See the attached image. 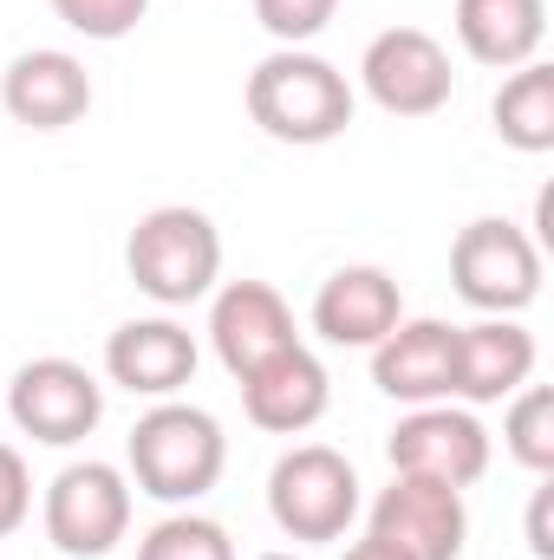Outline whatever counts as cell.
I'll return each instance as SVG.
<instances>
[{"label":"cell","instance_id":"1","mask_svg":"<svg viewBox=\"0 0 554 560\" xmlns=\"http://www.w3.org/2000/svg\"><path fill=\"white\" fill-rule=\"evenodd\" d=\"M125 463H131V489L138 495L170 502V509H189V502H203L222 482L229 436H222V423L209 418L203 405L157 398L131 423V436H125Z\"/></svg>","mask_w":554,"mask_h":560},{"label":"cell","instance_id":"2","mask_svg":"<svg viewBox=\"0 0 554 560\" xmlns=\"http://www.w3.org/2000/svg\"><path fill=\"white\" fill-rule=\"evenodd\" d=\"M353 105H359L353 98V79L333 59L307 52V46H275L249 72V118L275 143H293V150L346 138Z\"/></svg>","mask_w":554,"mask_h":560},{"label":"cell","instance_id":"3","mask_svg":"<svg viewBox=\"0 0 554 560\" xmlns=\"http://www.w3.org/2000/svg\"><path fill=\"white\" fill-rule=\"evenodd\" d=\"M125 268L143 300L189 306V300L216 293V280H222V229L189 202H163V209L138 215V229L125 242Z\"/></svg>","mask_w":554,"mask_h":560},{"label":"cell","instance_id":"4","mask_svg":"<svg viewBox=\"0 0 554 560\" xmlns=\"http://www.w3.org/2000/svg\"><path fill=\"white\" fill-rule=\"evenodd\" d=\"M450 280L476 313L516 319L542 293V242L509 215H476L450 242Z\"/></svg>","mask_w":554,"mask_h":560},{"label":"cell","instance_id":"5","mask_svg":"<svg viewBox=\"0 0 554 560\" xmlns=\"http://www.w3.org/2000/svg\"><path fill=\"white\" fill-rule=\"evenodd\" d=\"M268 515L287 541H339L359 522V469L333 443H293L268 469Z\"/></svg>","mask_w":554,"mask_h":560},{"label":"cell","instance_id":"6","mask_svg":"<svg viewBox=\"0 0 554 560\" xmlns=\"http://www.w3.org/2000/svg\"><path fill=\"white\" fill-rule=\"evenodd\" d=\"M46 541L66 560H105L131 535V476L118 463H66L46 482Z\"/></svg>","mask_w":554,"mask_h":560},{"label":"cell","instance_id":"7","mask_svg":"<svg viewBox=\"0 0 554 560\" xmlns=\"http://www.w3.org/2000/svg\"><path fill=\"white\" fill-rule=\"evenodd\" d=\"M7 418L20 436L33 443H53V450H72L85 443L99 418H105V385L79 365V359H26L7 385Z\"/></svg>","mask_w":554,"mask_h":560},{"label":"cell","instance_id":"8","mask_svg":"<svg viewBox=\"0 0 554 560\" xmlns=\"http://www.w3.org/2000/svg\"><path fill=\"white\" fill-rule=\"evenodd\" d=\"M359 85L385 118H437L457 92L450 52L437 33L424 26H385L366 52H359Z\"/></svg>","mask_w":554,"mask_h":560},{"label":"cell","instance_id":"9","mask_svg":"<svg viewBox=\"0 0 554 560\" xmlns=\"http://www.w3.org/2000/svg\"><path fill=\"white\" fill-rule=\"evenodd\" d=\"M392 476H424V482H450L470 489L489 476V430L476 423L470 405H412V418H399V430L385 436Z\"/></svg>","mask_w":554,"mask_h":560},{"label":"cell","instance_id":"10","mask_svg":"<svg viewBox=\"0 0 554 560\" xmlns=\"http://www.w3.org/2000/svg\"><path fill=\"white\" fill-rule=\"evenodd\" d=\"M366 535L392 541L412 560H457L463 541H470L463 489L424 482V476H392V489H379V502H372V528Z\"/></svg>","mask_w":554,"mask_h":560},{"label":"cell","instance_id":"11","mask_svg":"<svg viewBox=\"0 0 554 560\" xmlns=\"http://www.w3.org/2000/svg\"><path fill=\"white\" fill-rule=\"evenodd\" d=\"M209 346H216V359L229 365V378H249V372H262L268 359H280L287 346H300L293 306L280 300L268 280H229V287L209 300Z\"/></svg>","mask_w":554,"mask_h":560},{"label":"cell","instance_id":"12","mask_svg":"<svg viewBox=\"0 0 554 560\" xmlns=\"http://www.w3.org/2000/svg\"><path fill=\"white\" fill-rule=\"evenodd\" d=\"M0 105L26 131H66V125H79L92 112V72H85L79 52L33 46L0 72Z\"/></svg>","mask_w":554,"mask_h":560},{"label":"cell","instance_id":"13","mask_svg":"<svg viewBox=\"0 0 554 560\" xmlns=\"http://www.w3.org/2000/svg\"><path fill=\"white\" fill-rule=\"evenodd\" d=\"M196 332L176 326L170 313L157 319H125L112 339H105V378L125 385L131 398H176L189 378H196Z\"/></svg>","mask_w":554,"mask_h":560},{"label":"cell","instance_id":"14","mask_svg":"<svg viewBox=\"0 0 554 560\" xmlns=\"http://www.w3.org/2000/svg\"><path fill=\"white\" fill-rule=\"evenodd\" d=\"M399 319H405V293H399V280L385 275V268H372V261H353V268L326 275L320 293H313V332L326 346L372 352Z\"/></svg>","mask_w":554,"mask_h":560},{"label":"cell","instance_id":"15","mask_svg":"<svg viewBox=\"0 0 554 560\" xmlns=\"http://www.w3.org/2000/svg\"><path fill=\"white\" fill-rule=\"evenodd\" d=\"M535 378V332L522 319H476L457 326V372H450V398L463 405H503Z\"/></svg>","mask_w":554,"mask_h":560},{"label":"cell","instance_id":"16","mask_svg":"<svg viewBox=\"0 0 554 560\" xmlns=\"http://www.w3.org/2000/svg\"><path fill=\"white\" fill-rule=\"evenodd\" d=\"M457 372V326L443 319H399L372 346V385L399 405H443Z\"/></svg>","mask_w":554,"mask_h":560},{"label":"cell","instance_id":"17","mask_svg":"<svg viewBox=\"0 0 554 560\" xmlns=\"http://www.w3.org/2000/svg\"><path fill=\"white\" fill-rule=\"evenodd\" d=\"M326 405H333V378H326V365L307 346H287L280 359H268L262 372L242 378V411H249L255 430H268V436L313 430V423L326 418Z\"/></svg>","mask_w":554,"mask_h":560},{"label":"cell","instance_id":"18","mask_svg":"<svg viewBox=\"0 0 554 560\" xmlns=\"http://www.w3.org/2000/svg\"><path fill=\"white\" fill-rule=\"evenodd\" d=\"M457 39L476 66L516 72L549 39V0H457Z\"/></svg>","mask_w":554,"mask_h":560},{"label":"cell","instance_id":"19","mask_svg":"<svg viewBox=\"0 0 554 560\" xmlns=\"http://www.w3.org/2000/svg\"><path fill=\"white\" fill-rule=\"evenodd\" d=\"M489 118H496V138L509 143V150H522V156L554 150V66H542V59L516 66L503 79Z\"/></svg>","mask_w":554,"mask_h":560},{"label":"cell","instance_id":"20","mask_svg":"<svg viewBox=\"0 0 554 560\" xmlns=\"http://www.w3.org/2000/svg\"><path fill=\"white\" fill-rule=\"evenodd\" d=\"M503 443L522 469L549 476L554 469V392L549 385H522L509 398V418H503Z\"/></svg>","mask_w":554,"mask_h":560},{"label":"cell","instance_id":"21","mask_svg":"<svg viewBox=\"0 0 554 560\" xmlns=\"http://www.w3.org/2000/svg\"><path fill=\"white\" fill-rule=\"evenodd\" d=\"M138 560H235V541H229L222 522L183 509V515H163V522L143 535Z\"/></svg>","mask_w":554,"mask_h":560},{"label":"cell","instance_id":"22","mask_svg":"<svg viewBox=\"0 0 554 560\" xmlns=\"http://www.w3.org/2000/svg\"><path fill=\"white\" fill-rule=\"evenodd\" d=\"M53 13L85 39H125V33H138L150 0H53Z\"/></svg>","mask_w":554,"mask_h":560},{"label":"cell","instance_id":"23","mask_svg":"<svg viewBox=\"0 0 554 560\" xmlns=\"http://www.w3.org/2000/svg\"><path fill=\"white\" fill-rule=\"evenodd\" d=\"M333 13H339V0H255V20L275 33L280 46L320 39V33L333 26Z\"/></svg>","mask_w":554,"mask_h":560},{"label":"cell","instance_id":"24","mask_svg":"<svg viewBox=\"0 0 554 560\" xmlns=\"http://www.w3.org/2000/svg\"><path fill=\"white\" fill-rule=\"evenodd\" d=\"M33 515V476H26V456L13 443H0V541Z\"/></svg>","mask_w":554,"mask_h":560},{"label":"cell","instance_id":"25","mask_svg":"<svg viewBox=\"0 0 554 560\" xmlns=\"http://www.w3.org/2000/svg\"><path fill=\"white\" fill-rule=\"evenodd\" d=\"M549 515H554V489H535V502H529V555H535V560H554Z\"/></svg>","mask_w":554,"mask_h":560},{"label":"cell","instance_id":"26","mask_svg":"<svg viewBox=\"0 0 554 560\" xmlns=\"http://www.w3.org/2000/svg\"><path fill=\"white\" fill-rule=\"evenodd\" d=\"M339 560H412V555H399L392 541H379V535H366V541H353V548H346Z\"/></svg>","mask_w":554,"mask_h":560},{"label":"cell","instance_id":"27","mask_svg":"<svg viewBox=\"0 0 554 560\" xmlns=\"http://www.w3.org/2000/svg\"><path fill=\"white\" fill-rule=\"evenodd\" d=\"M262 560H300V555H262Z\"/></svg>","mask_w":554,"mask_h":560}]
</instances>
